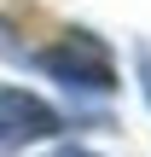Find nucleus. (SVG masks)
Masks as SVG:
<instances>
[{"label":"nucleus","instance_id":"f257e3e1","mask_svg":"<svg viewBox=\"0 0 151 157\" xmlns=\"http://www.w3.org/2000/svg\"><path fill=\"white\" fill-rule=\"evenodd\" d=\"M52 82H64L70 93H116L122 82H116V64H111V47L99 41V35H87V29H70L58 47H47L41 58H35Z\"/></svg>","mask_w":151,"mask_h":157},{"label":"nucleus","instance_id":"f03ea898","mask_svg":"<svg viewBox=\"0 0 151 157\" xmlns=\"http://www.w3.org/2000/svg\"><path fill=\"white\" fill-rule=\"evenodd\" d=\"M64 128V117L29 93V87H0V146H41Z\"/></svg>","mask_w":151,"mask_h":157},{"label":"nucleus","instance_id":"7ed1b4c3","mask_svg":"<svg viewBox=\"0 0 151 157\" xmlns=\"http://www.w3.org/2000/svg\"><path fill=\"white\" fill-rule=\"evenodd\" d=\"M140 87H145V105H151V47H140Z\"/></svg>","mask_w":151,"mask_h":157},{"label":"nucleus","instance_id":"20e7f679","mask_svg":"<svg viewBox=\"0 0 151 157\" xmlns=\"http://www.w3.org/2000/svg\"><path fill=\"white\" fill-rule=\"evenodd\" d=\"M52 157H99V151H87V146H58Z\"/></svg>","mask_w":151,"mask_h":157},{"label":"nucleus","instance_id":"39448f33","mask_svg":"<svg viewBox=\"0 0 151 157\" xmlns=\"http://www.w3.org/2000/svg\"><path fill=\"white\" fill-rule=\"evenodd\" d=\"M0 47H12V41H6V23H0Z\"/></svg>","mask_w":151,"mask_h":157}]
</instances>
